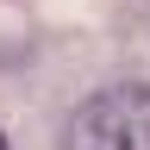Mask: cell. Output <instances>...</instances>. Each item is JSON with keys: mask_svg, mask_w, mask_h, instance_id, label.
I'll use <instances>...</instances> for the list:
<instances>
[{"mask_svg": "<svg viewBox=\"0 0 150 150\" xmlns=\"http://www.w3.org/2000/svg\"><path fill=\"white\" fill-rule=\"evenodd\" d=\"M63 150H150V81L88 94L63 125Z\"/></svg>", "mask_w": 150, "mask_h": 150, "instance_id": "obj_1", "label": "cell"}, {"mask_svg": "<svg viewBox=\"0 0 150 150\" xmlns=\"http://www.w3.org/2000/svg\"><path fill=\"white\" fill-rule=\"evenodd\" d=\"M0 150H13V144H6V131H0Z\"/></svg>", "mask_w": 150, "mask_h": 150, "instance_id": "obj_2", "label": "cell"}]
</instances>
